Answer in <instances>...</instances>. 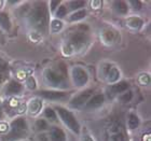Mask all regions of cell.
Masks as SVG:
<instances>
[{
	"label": "cell",
	"mask_w": 151,
	"mask_h": 141,
	"mask_svg": "<svg viewBox=\"0 0 151 141\" xmlns=\"http://www.w3.org/2000/svg\"><path fill=\"white\" fill-rule=\"evenodd\" d=\"M67 14V8L65 6H60L56 11V17L57 19H62Z\"/></svg>",
	"instance_id": "cell-26"
},
{
	"label": "cell",
	"mask_w": 151,
	"mask_h": 141,
	"mask_svg": "<svg viewBox=\"0 0 151 141\" xmlns=\"http://www.w3.org/2000/svg\"><path fill=\"white\" fill-rule=\"evenodd\" d=\"M51 141H66V136L58 127H52L50 132Z\"/></svg>",
	"instance_id": "cell-12"
},
{
	"label": "cell",
	"mask_w": 151,
	"mask_h": 141,
	"mask_svg": "<svg viewBox=\"0 0 151 141\" xmlns=\"http://www.w3.org/2000/svg\"><path fill=\"white\" fill-rule=\"evenodd\" d=\"M47 123L45 120H38L37 122H36V128L38 129V130H45V129H47Z\"/></svg>",
	"instance_id": "cell-24"
},
{
	"label": "cell",
	"mask_w": 151,
	"mask_h": 141,
	"mask_svg": "<svg viewBox=\"0 0 151 141\" xmlns=\"http://www.w3.org/2000/svg\"><path fill=\"white\" fill-rule=\"evenodd\" d=\"M41 107H42L41 100H39V99H32L28 106V110L32 114H37L41 110Z\"/></svg>",
	"instance_id": "cell-16"
},
{
	"label": "cell",
	"mask_w": 151,
	"mask_h": 141,
	"mask_svg": "<svg viewBox=\"0 0 151 141\" xmlns=\"http://www.w3.org/2000/svg\"><path fill=\"white\" fill-rule=\"evenodd\" d=\"M106 138L108 141H124L125 134L122 123L114 120L111 121L106 127Z\"/></svg>",
	"instance_id": "cell-4"
},
{
	"label": "cell",
	"mask_w": 151,
	"mask_h": 141,
	"mask_svg": "<svg viewBox=\"0 0 151 141\" xmlns=\"http://www.w3.org/2000/svg\"><path fill=\"white\" fill-rule=\"evenodd\" d=\"M65 75H66V70L64 68H60L58 71L47 69L44 71V80L47 84L53 87H65L68 86Z\"/></svg>",
	"instance_id": "cell-3"
},
{
	"label": "cell",
	"mask_w": 151,
	"mask_h": 141,
	"mask_svg": "<svg viewBox=\"0 0 151 141\" xmlns=\"http://www.w3.org/2000/svg\"><path fill=\"white\" fill-rule=\"evenodd\" d=\"M39 140L40 141H49V139H47V137L45 135H40L39 136Z\"/></svg>",
	"instance_id": "cell-32"
},
{
	"label": "cell",
	"mask_w": 151,
	"mask_h": 141,
	"mask_svg": "<svg viewBox=\"0 0 151 141\" xmlns=\"http://www.w3.org/2000/svg\"><path fill=\"white\" fill-rule=\"evenodd\" d=\"M0 27L4 30H10L11 28V21L9 15L4 12H0Z\"/></svg>",
	"instance_id": "cell-14"
},
{
	"label": "cell",
	"mask_w": 151,
	"mask_h": 141,
	"mask_svg": "<svg viewBox=\"0 0 151 141\" xmlns=\"http://www.w3.org/2000/svg\"><path fill=\"white\" fill-rule=\"evenodd\" d=\"M129 83H126V82H119V83H116L114 85L111 86V91L114 94H119V93H122V92H125L126 89H129Z\"/></svg>",
	"instance_id": "cell-15"
},
{
	"label": "cell",
	"mask_w": 151,
	"mask_h": 141,
	"mask_svg": "<svg viewBox=\"0 0 151 141\" xmlns=\"http://www.w3.org/2000/svg\"><path fill=\"white\" fill-rule=\"evenodd\" d=\"M105 75H106V78L108 79L109 82H114L119 78L120 72L118 71L116 68H114V67L107 66V68L105 69Z\"/></svg>",
	"instance_id": "cell-13"
},
{
	"label": "cell",
	"mask_w": 151,
	"mask_h": 141,
	"mask_svg": "<svg viewBox=\"0 0 151 141\" xmlns=\"http://www.w3.org/2000/svg\"><path fill=\"white\" fill-rule=\"evenodd\" d=\"M127 23H129V27H132V28H139L142 25V19L139 17H131L127 21Z\"/></svg>",
	"instance_id": "cell-22"
},
{
	"label": "cell",
	"mask_w": 151,
	"mask_h": 141,
	"mask_svg": "<svg viewBox=\"0 0 151 141\" xmlns=\"http://www.w3.org/2000/svg\"><path fill=\"white\" fill-rule=\"evenodd\" d=\"M82 141H93V139H92L90 136H84L83 139H82Z\"/></svg>",
	"instance_id": "cell-33"
},
{
	"label": "cell",
	"mask_w": 151,
	"mask_h": 141,
	"mask_svg": "<svg viewBox=\"0 0 151 141\" xmlns=\"http://www.w3.org/2000/svg\"><path fill=\"white\" fill-rule=\"evenodd\" d=\"M103 104H104V95L97 94L95 95V96H93L88 101H86L85 108L86 109H95V108L101 107Z\"/></svg>",
	"instance_id": "cell-11"
},
{
	"label": "cell",
	"mask_w": 151,
	"mask_h": 141,
	"mask_svg": "<svg viewBox=\"0 0 151 141\" xmlns=\"http://www.w3.org/2000/svg\"><path fill=\"white\" fill-rule=\"evenodd\" d=\"M133 97V94L132 92H126V93H124V94H122V96L120 97V99H121V101L122 102H129L131 99H132Z\"/></svg>",
	"instance_id": "cell-27"
},
{
	"label": "cell",
	"mask_w": 151,
	"mask_h": 141,
	"mask_svg": "<svg viewBox=\"0 0 151 141\" xmlns=\"http://www.w3.org/2000/svg\"><path fill=\"white\" fill-rule=\"evenodd\" d=\"M3 117V111H2V107H1V102H0V120H2Z\"/></svg>",
	"instance_id": "cell-34"
},
{
	"label": "cell",
	"mask_w": 151,
	"mask_h": 141,
	"mask_svg": "<svg viewBox=\"0 0 151 141\" xmlns=\"http://www.w3.org/2000/svg\"><path fill=\"white\" fill-rule=\"evenodd\" d=\"M127 125H129V129H135L138 127L139 125V120L135 114H129V121H127Z\"/></svg>",
	"instance_id": "cell-18"
},
{
	"label": "cell",
	"mask_w": 151,
	"mask_h": 141,
	"mask_svg": "<svg viewBox=\"0 0 151 141\" xmlns=\"http://www.w3.org/2000/svg\"><path fill=\"white\" fill-rule=\"evenodd\" d=\"M19 102L16 99H10L9 101H6V111H14L15 112V110H19Z\"/></svg>",
	"instance_id": "cell-19"
},
{
	"label": "cell",
	"mask_w": 151,
	"mask_h": 141,
	"mask_svg": "<svg viewBox=\"0 0 151 141\" xmlns=\"http://www.w3.org/2000/svg\"><path fill=\"white\" fill-rule=\"evenodd\" d=\"M23 91V85L19 83L15 80H12L8 83L6 87V95H16L19 94Z\"/></svg>",
	"instance_id": "cell-10"
},
{
	"label": "cell",
	"mask_w": 151,
	"mask_h": 141,
	"mask_svg": "<svg viewBox=\"0 0 151 141\" xmlns=\"http://www.w3.org/2000/svg\"><path fill=\"white\" fill-rule=\"evenodd\" d=\"M26 84H27V86H28L29 88H32V89H35V88H36V81H35V79L32 78V77H30V78L27 79Z\"/></svg>",
	"instance_id": "cell-28"
},
{
	"label": "cell",
	"mask_w": 151,
	"mask_h": 141,
	"mask_svg": "<svg viewBox=\"0 0 151 141\" xmlns=\"http://www.w3.org/2000/svg\"><path fill=\"white\" fill-rule=\"evenodd\" d=\"M6 70V63L2 58H0V73Z\"/></svg>",
	"instance_id": "cell-30"
},
{
	"label": "cell",
	"mask_w": 151,
	"mask_h": 141,
	"mask_svg": "<svg viewBox=\"0 0 151 141\" xmlns=\"http://www.w3.org/2000/svg\"><path fill=\"white\" fill-rule=\"evenodd\" d=\"M85 14H86L85 10H80V11H77V12H75L73 14H71L69 19L71 22H77V21H80V19H84Z\"/></svg>",
	"instance_id": "cell-21"
},
{
	"label": "cell",
	"mask_w": 151,
	"mask_h": 141,
	"mask_svg": "<svg viewBox=\"0 0 151 141\" xmlns=\"http://www.w3.org/2000/svg\"><path fill=\"white\" fill-rule=\"evenodd\" d=\"M113 8L119 14H126L127 11H129V8H127V4H126L124 1H116L113 3Z\"/></svg>",
	"instance_id": "cell-17"
},
{
	"label": "cell",
	"mask_w": 151,
	"mask_h": 141,
	"mask_svg": "<svg viewBox=\"0 0 151 141\" xmlns=\"http://www.w3.org/2000/svg\"><path fill=\"white\" fill-rule=\"evenodd\" d=\"M39 96L50 99V100H58V99H64L68 96V93L65 92H58V91H41L38 93Z\"/></svg>",
	"instance_id": "cell-9"
},
{
	"label": "cell",
	"mask_w": 151,
	"mask_h": 141,
	"mask_svg": "<svg viewBox=\"0 0 151 141\" xmlns=\"http://www.w3.org/2000/svg\"><path fill=\"white\" fill-rule=\"evenodd\" d=\"M131 6L134 8L135 10H140L142 9V1H139V0H134V1H131Z\"/></svg>",
	"instance_id": "cell-29"
},
{
	"label": "cell",
	"mask_w": 151,
	"mask_h": 141,
	"mask_svg": "<svg viewBox=\"0 0 151 141\" xmlns=\"http://www.w3.org/2000/svg\"><path fill=\"white\" fill-rule=\"evenodd\" d=\"M0 35H1V30H0Z\"/></svg>",
	"instance_id": "cell-35"
},
{
	"label": "cell",
	"mask_w": 151,
	"mask_h": 141,
	"mask_svg": "<svg viewBox=\"0 0 151 141\" xmlns=\"http://www.w3.org/2000/svg\"><path fill=\"white\" fill-rule=\"evenodd\" d=\"M85 2L84 1H79V0H77V1H71V2H69V8L70 10H79L80 8H82V6H84Z\"/></svg>",
	"instance_id": "cell-23"
},
{
	"label": "cell",
	"mask_w": 151,
	"mask_h": 141,
	"mask_svg": "<svg viewBox=\"0 0 151 141\" xmlns=\"http://www.w3.org/2000/svg\"><path fill=\"white\" fill-rule=\"evenodd\" d=\"M73 79L77 86H83L88 83V74L81 67H75L73 69Z\"/></svg>",
	"instance_id": "cell-7"
},
{
	"label": "cell",
	"mask_w": 151,
	"mask_h": 141,
	"mask_svg": "<svg viewBox=\"0 0 151 141\" xmlns=\"http://www.w3.org/2000/svg\"><path fill=\"white\" fill-rule=\"evenodd\" d=\"M60 1H51L50 2V6H51V11H54V10L56 9V8H58V6H60Z\"/></svg>",
	"instance_id": "cell-31"
},
{
	"label": "cell",
	"mask_w": 151,
	"mask_h": 141,
	"mask_svg": "<svg viewBox=\"0 0 151 141\" xmlns=\"http://www.w3.org/2000/svg\"><path fill=\"white\" fill-rule=\"evenodd\" d=\"M62 27H63V23L60 22V21H58V19L53 21V22H52V25H51V28H52V30H53L54 32L60 30Z\"/></svg>",
	"instance_id": "cell-25"
},
{
	"label": "cell",
	"mask_w": 151,
	"mask_h": 141,
	"mask_svg": "<svg viewBox=\"0 0 151 141\" xmlns=\"http://www.w3.org/2000/svg\"><path fill=\"white\" fill-rule=\"evenodd\" d=\"M55 110L57 111V113H58L60 117L62 119V121L64 122V124L70 130H73L76 134L80 132V124H79V122L77 121V119L75 117L73 113L68 111V110H66L65 108H62V107H56Z\"/></svg>",
	"instance_id": "cell-5"
},
{
	"label": "cell",
	"mask_w": 151,
	"mask_h": 141,
	"mask_svg": "<svg viewBox=\"0 0 151 141\" xmlns=\"http://www.w3.org/2000/svg\"><path fill=\"white\" fill-rule=\"evenodd\" d=\"M28 132V125L25 119L17 117L11 123L10 132L6 136H3V141H16L24 138Z\"/></svg>",
	"instance_id": "cell-2"
},
{
	"label": "cell",
	"mask_w": 151,
	"mask_h": 141,
	"mask_svg": "<svg viewBox=\"0 0 151 141\" xmlns=\"http://www.w3.org/2000/svg\"><path fill=\"white\" fill-rule=\"evenodd\" d=\"M86 42H88V35L84 31H76L70 37L68 45L73 51H76L84 47Z\"/></svg>",
	"instance_id": "cell-6"
},
{
	"label": "cell",
	"mask_w": 151,
	"mask_h": 141,
	"mask_svg": "<svg viewBox=\"0 0 151 141\" xmlns=\"http://www.w3.org/2000/svg\"><path fill=\"white\" fill-rule=\"evenodd\" d=\"M29 23L38 31L47 32L49 26V12H47V4L44 2L36 3L28 15Z\"/></svg>",
	"instance_id": "cell-1"
},
{
	"label": "cell",
	"mask_w": 151,
	"mask_h": 141,
	"mask_svg": "<svg viewBox=\"0 0 151 141\" xmlns=\"http://www.w3.org/2000/svg\"><path fill=\"white\" fill-rule=\"evenodd\" d=\"M44 116L47 120H50L51 122H56L57 121L56 112L52 108H45V110H44Z\"/></svg>",
	"instance_id": "cell-20"
},
{
	"label": "cell",
	"mask_w": 151,
	"mask_h": 141,
	"mask_svg": "<svg viewBox=\"0 0 151 141\" xmlns=\"http://www.w3.org/2000/svg\"><path fill=\"white\" fill-rule=\"evenodd\" d=\"M92 93H93L92 89H88V91H84V92H82V93H80L78 96H76L73 100L70 101V104H69L70 107H71V108H80L81 106H83V104L88 101V98L91 97Z\"/></svg>",
	"instance_id": "cell-8"
}]
</instances>
